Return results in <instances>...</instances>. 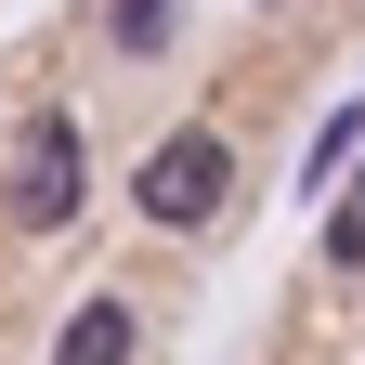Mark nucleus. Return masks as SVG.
<instances>
[{
    "instance_id": "1",
    "label": "nucleus",
    "mask_w": 365,
    "mask_h": 365,
    "mask_svg": "<svg viewBox=\"0 0 365 365\" xmlns=\"http://www.w3.org/2000/svg\"><path fill=\"white\" fill-rule=\"evenodd\" d=\"M78 182H91L78 118H26V130H14V157H0V222H14V235H53V222L78 209Z\"/></svg>"
},
{
    "instance_id": "2",
    "label": "nucleus",
    "mask_w": 365,
    "mask_h": 365,
    "mask_svg": "<svg viewBox=\"0 0 365 365\" xmlns=\"http://www.w3.org/2000/svg\"><path fill=\"white\" fill-rule=\"evenodd\" d=\"M130 196H144V222H170V235H196V222L235 196V144H222V130H196L182 118L170 144L144 157V182H130Z\"/></svg>"
},
{
    "instance_id": "3",
    "label": "nucleus",
    "mask_w": 365,
    "mask_h": 365,
    "mask_svg": "<svg viewBox=\"0 0 365 365\" xmlns=\"http://www.w3.org/2000/svg\"><path fill=\"white\" fill-rule=\"evenodd\" d=\"M66 352H78V365H118V352H130V313H118V300H78V313H66Z\"/></svg>"
},
{
    "instance_id": "4",
    "label": "nucleus",
    "mask_w": 365,
    "mask_h": 365,
    "mask_svg": "<svg viewBox=\"0 0 365 365\" xmlns=\"http://www.w3.org/2000/svg\"><path fill=\"white\" fill-rule=\"evenodd\" d=\"M327 261H339V274H365V182H352V196H339V222H327Z\"/></svg>"
},
{
    "instance_id": "5",
    "label": "nucleus",
    "mask_w": 365,
    "mask_h": 365,
    "mask_svg": "<svg viewBox=\"0 0 365 365\" xmlns=\"http://www.w3.org/2000/svg\"><path fill=\"white\" fill-rule=\"evenodd\" d=\"M170 39V0H118V53H157Z\"/></svg>"
},
{
    "instance_id": "6",
    "label": "nucleus",
    "mask_w": 365,
    "mask_h": 365,
    "mask_svg": "<svg viewBox=\"0 0 365 365\" xmlns=\"http://www.w3.org/2000/svg\"><path fill=\"white\" fill-rule=\"evenodd\" d=\"M352 144H365V105H339V118H327V144H313V157H300V170H313V182H327V170H339V157H352Z\"/></svg>"
}]
</instances>
